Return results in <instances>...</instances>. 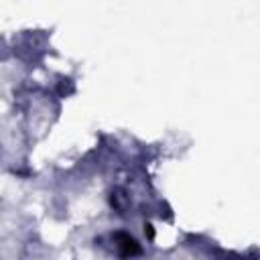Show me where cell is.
I'll list each match as a JSON object with an SVG mask.
<instances>
[{
    "label": "cell",
    "mask_w": 260,
    "mask_h": 260,
    "mask_svg": "<svg viewBox=\"0 0 260 260\" xmlns=\"http://www.w3.org/2000/svg\"><path fill=\"white\" fill-rule=\"evenodd\" d=\"M116 242H118V252H120V256H122V258L136 256V254L140 252V248H138L136 240H134V238H130V236H126V234H118V236H116Z\"/></svg>",
    "instance_id": "6da1fadb"
}]
</instances>
